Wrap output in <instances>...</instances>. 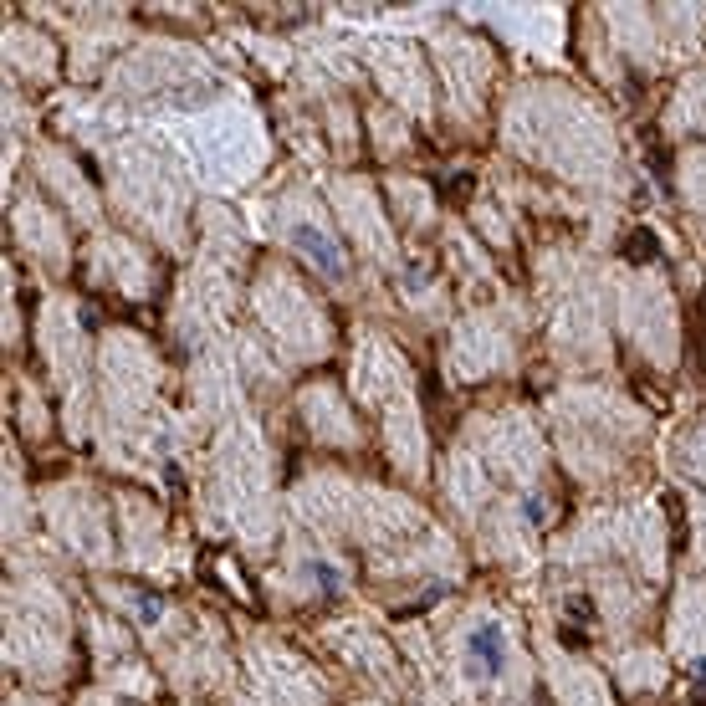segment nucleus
Masks as SVG:
<instances>
[{
  "instance_id": "f03ea898",
  "label": "nucleus",
  "mask_w": 706,
  "mask_h": 706,
  "mask_svg": "<svg viewBox=\"0 0 706 706\" xmlns=\"http://www.w3.org/2000/svg\"><path fill=\"white\" fill-rule=\"evenodd\" d=\"M466 655H471L487 676H502V666H507V640H502V625H476V630L466 635Z\"/></svg>"
},
{
  "instance_id": "f257e3e1",
  "label": "nucleus",
  "mask_w": 706,
  "mask_h": 706,
  "mask_svg": "<svg viewBox=\"0 0 706 706\" xmlns=\"http://www.w3.org/2000/svg\"><path fill=\"white\" fill-rule=\"evenodd\" d=\"M292 246H297L307 261H313L323 277H343V251H338V241H333L328 231H318V226H292Z\"/></svg>"
}]
</instances>
